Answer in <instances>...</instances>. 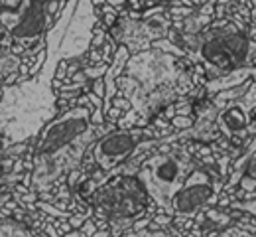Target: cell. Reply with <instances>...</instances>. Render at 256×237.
<instances>
[{"label":"cell","instance_id":"obj_1","mask_svg":"<svg viewBox=\"0 0 256 237\" xmlns=\"http://www.w3.org/2000/svg\"><path fill=\"white\" fill-rule=\"evenodd\" d=\"M91 113V107L75 105L52 119L38 135L32 148V190L38 194L50 192L64 176L79 170L96 138L112 131V127L93 125Z\"/></svg>","mask_w":256,"mask_h":237},{"label":"cell","instance_id":"obj_2","mask_svg":"<svg viewBox=\"0 0 256 237\" xmlns=\"http://www.w3.org/2000/svg\"><path fill=\"white\" fill-rule=\"evenodd\" d=\"M52 81V77L38 73L16 85H0V135L4 148L36 138L58 117Z\"/></svg>","mask_w":256,"mask_h":237},{"label":"cell","instance_id":"obj_3","mask_svg":"<svg viewBox=\"0 0 256 237\" xmlns=\"http://www.w3.org/2000/svg\"><path fill=\"white\" fill-rule=\"evenodd\" d=\"M184 44L203 71L213 77L246 68L256 60V42L242 28L228 22H217L205 32L184 36Z\"/></svg>","mask_w":256,"mask_h":237},{"label":"cell","instance_id":"obj_4","mask_svg":"<svg viewBox=\"0 0 256 237\" xmlns=\"http://www.w3.org/2000/svg\"><path fill=\"white\" fill-rule=\"evenodd\" d=\"M89 200L96 217L120 235L148 211L152 198L136 174H114L96 186Z\"/></svg>","mask_w":256,"mask_h":237},{"label":"cell","instance_id":"obj_5","mask_svg":"<svg viewBox=\"0 0 256 237\" xmlns=\"http://www.w3.org/2000/svg\"><path fill=\"white\" fill-rule=\"evenodd\" d=\"M199 164L192 158L190 152L178 148H160L152 152L136 172L152 202L160 207L164 213L170 215V203L174 194L186 182Z\"/></svg>","mask_w":256,"mask_h":237},{"label":"cell","instance_id":"obj_6","mask_svg":"<svg viewBox=\"0 0 256 237\" xmlns=\"http://www.w3.org/2000/svg\"><path fill=\"white\" fill-rule=\"evenodd\" d=\"M67 0H22L14 10H0V24L14 44L26 50L42 40L62 14Z\"/></svg>","mask_w":256,"mask_h":237},{"label":"cell","instance_id":"obj_7","mask_svg":"<svg viewBox=\"0 0 256 237\" xmlns=\"http://www.w3.org/2000/svg\"><path fill=\"white\" fill-rule=\"evenodd\" d=\"M144 135H146L144 129L132 127V129H112L100 138H96V142L91 146V156L95 160L96 168L104 172L106 178H110L114 170L120 168L130 156H134L136 148L142 144Z\"/></svg>","mask_w":256,"mask_h":237},{"label":"cell","instance_id":"obj_8","mask_svg":"<svg viewBox=\"0 0 256 237\" xmlns=\"http://www.w3.org/2000/svg\"><path fill=\"white\" fill-rule=\"evenodd\" d=\"M215 196H217V186L211 180L209 172L197 166L180 186V190L174 194L170 203V215L195 217L205 205L215 202Z\"/></svg>","mask_w":256,"mask_h":237},{"label":"cell","instance_id":"obj_9","mask_svg":"<svg viewBox=\"0 0 256 237\" xmlns=\"http://www.w3.org/2000/svg\"><path fill=\"white\" fill-rule=\"evenodd\" d=\"M248 125V117L242 105H230L228 109H224L223 113L217 117V129L224 135H232V133H240L244 131Z\"/></svg>","mask_w":256,"mask_h":237},{"label":"cell","instance_id":"obj_10","mask_svg":"<svg viewBox=\"0 0 256 237\" xmlns=\"http://www.w3.org/2000/svg\"><path fill=\"white\" fill-rule=\"evenodd\" d=\"M12 38L6 32V28L0 24V85L4 83V79L12 73V71H18L22 66V58L20 56H14L10 52L12 48Z\"/></svg>","mask_w":256,"mask_h":237},{"label":"cell","instance_id":"obj_11","mask_svg":"<svg viewBox=\"0 0 256 237\" xmlns=\"http://www.w3.org/2000/svg\"><path fill=\"white\" fill-rule=\"evenodd\" d=\"M252 71H254L252 68L234 69V71L226 73V75H223V77H217V79L209 81V83H207V91L215 93V91H224V89H228V87H232V85H240Z\"/></svg>","mask_w":256,"mask_h":237},{"label":"cell","instance_id":"obj_12","mask_svg":"<svg viewBox=\"0 0 256 237\" xmlns=\"http://www.w3.org/2000/svg\"><path fill=\"white\" fill-rule=\"evenodd\" d=\"M0 237H32V231L28 229L26 223L6 217L0 219Z\"/></svg>","mask_w":256,"mask_h":237},{"label":"cell","instance_id":"obj_13","mask_svg":"<svg viewBox=\"0 0 256 237\" xmlns=\"http://www.w3.org/2000/svg\"><path fill=\"white\" fill-rule=\"evenodd\" d=\"M120 237H170L168 231H164L162 227H150V229H132L128 233H122Z\"/></svg>","mask_w":256,"mask_h":237},{"label":"cell","instance_id":"obj_14","mask_svg":"<svg viewBox=\"0 0 256 237\" xmlns=\"http://www.w3.org/2000/svg\"><path fill=\"white\" fill-rule=\"evenodd\" d=\"M215 237H256V233L244 229V227H238V225H230V227H226L224 231L217 233Z\"/></svg>","mask_w":256,"mask_h":237},{"label":"cell","instance_id":"obj_15","mask_svg":"<svg viewBox=\"0 0 256 237\" xmlns=\"http://www.w3.org/2000/svg\"><path fill=\"white\" fill-rule=\"evenodd\" d=\"M83 235H87V237H93L98 231L96 229V223L95 221H91V219H87V221H83V225H81V229H79Z\"/></svg>","mask_w":256,"mask_h":237},{"label":"cell","instance_id":"obj_16","mask_svg":"<svg viewBox=\"0 0 256 237\" xmlns=\"http://www.w3.org/2000/svg\"><path fill=\"white\" fill-rule=\"evenodd\" d=\"M158 0H128L126 4H130L134 10H144V8H148V6H152V4H156Z\"/></svg>","mask_w":256,"mask_h":237},{"label":"cell","instance_id":"obj_17","mask_svg":"<svg viewBox=\"0 0 256 237\" xmlns=\"http://www.w3.org/2000/svg\"><path fill=\"white\" fill-rule=\"evenodd\" d=\"M93 93H95L96 97L104 99V93H106V85H104V81H102V79H95V81H93Z\"/></svg>","mask_w":256,"mask_h":237},{"label":"cell","instance_id":"obj_18","mask_svg":"<svg viewBox=\"0 0 256 237\" xmlns=\"http://www.w3.org/2000/svg\"><path fill=\"white\" fill-rule=\"evenodd\" d=\"M172 125H174V127L184 129V127H192L193 121L190 119V117H182V115H178V117H174V119H172Z\"/></svg>","mask_w":256,"mask_h":237},{"label":"cell","instance_id":"obj_19","mask_svg":"<svg viewBox=\"0 0 256 237\" xmlns=\"http://www.w3.org/2000/svg\"><path fill=\"white\" fill-rule=\"evenodd\" d=\"M22 0H0V10H14L20 6Z\"/></svg>","mask_w":256,"mask_h":237},{"label":"cell","instance_id":"obj_20","mask_svg":"<svg viewBox=\"0 0 256 237\" xmlns=\"http://www.w3.org/2000/svg\"><path fill=\"white\" fill-rule=\"evenodd\" d=\"M108 235H110V233H108L106 229H100V231H96L93 237H108ZM65 237H87V235H83L79 229H75V231H69V233H67Z\"/></svg>","mask_w":256,"mask_h":237},{"label":"cell","instance_id":"obj_21","mask_svg":"<svg viewBox=\"0 0 256 237\" xmlns=\"http://www.w3.org/2000/svg\"><path fill=\"white\" fill-rule=\"evenodd\" d=\"M110 8H114V10H122L124 6H126V2L128 0H104Z\"/></svg>","mask_w":256,"mask_h":237},{"label":"cell","instance_id":"obj_22","mask_svg":"<svg viewBox=\"0 0 256 237\" xmlns=\"http://www.w3.org/2000/svg\"><path fill=\"white\" fill-rule=\"evenodd\" d=\"M46 233H48V235H52V237H58V233H56V229H54L52 225H46Z\"/></svg>","mask_w":256,"mask_h":237},{"label":"cell","instance_id":"obj_23","mask_svg":"<svg viewBox=\"0 0 256 237\" xmlns=\"http://www.w3.org/2000/svg\"><path fill=\"white\" fill-rule=\"evenodd\" d=\"M250 2H252V22L256 26V0H250Z\"/></svg>","mask_w":256,"mask_h":237}]
</instances>
